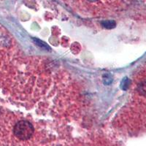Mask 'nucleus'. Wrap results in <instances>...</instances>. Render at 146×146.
<instances>
[{
  "label": "nucleus",
  "instance_id": "nucleus-2",
  "mask_svg": "<svg viewBox=\"0 0 146 146\" xmlns=\"http://www.w3.org/2000/svg\"><path fill=\"white\" fill-rule=\"evenodd\" d=\"M137 91L139 94L146 96V79L139 83L137 86Z\"/></svg>",
  "mask_w": 146,
  "mask_h": 146
},
{
  "label": "nucleus",
  "instance_id": "nucleus-1",
  "mask_svg": "<svg viewBox=\"0 0 146 146\" xmlns=\"http://www.w3.org/2000/svg\"><path fill=\"white\" fill-rule=\"evenodd\" d=\"M14 135L18 139L27 140L32 137L34 132L33 126L28 121H20L14 126Z\"/></svg>",
  "mask_w": 146,
  "mask_h": 146
},
{
  "label": "nucleus",
  "instance_id": "nucleus-3",
  "mask_svg": "<svg viewBox=\"0 0 146 146\" xmlns=\"http://www.w3.org/2000/svg\"><path fill=\"white\" fill-rule=\"evenodd\" d=\"M87 1H88V2H96L97 0H87Z\"/></svg>",
  "mask_w": 146,
  "mask_h": 146
}]
</instances>
